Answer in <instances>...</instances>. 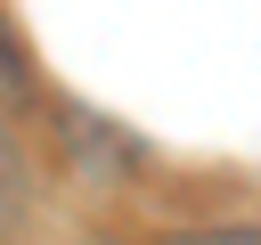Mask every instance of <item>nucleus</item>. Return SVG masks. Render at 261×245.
Listing matches in <instances>:
<instances>
[{
  "instance_id": "f03ea898",
  "label": "nucleus",
  "mask_w": 261,
  "mask_h": 245,
  "mask_svg": "<svg viewBox=\"0 0 261 245\" xmlns=\"http://www.w3.org/2000/svg\"><path fill=\"white\" fill-rule=\"evenodd\" d=\"M171 245H261V220H237V229H179Z\"/></svg>"
},
{
  "instance_id": "7ed1b4c3",
  "label": "nucleus",
  "mask_w": 261,
  "mask_h": 245,
  "mask_svg": "<svg viewBox=\"0 0 261 245\" xmlns=\"http://www.w3.org/2000/svg\"><path fill=\"white\" fill-rule=\"evenodd\" d=\"M0 204H16V147H8V131H0Z\"/></svg>"
},
{
  "instance_id": "f257e3e1",
  "label": "nucleus",
  "mask_w": 261,
  "mask_h": 245,
  "mask_svg": "<svg viewBox=\"0 0 261 245\" xmlns=\"http://www.w3.org/2000/svg\"><path fill=\"white\" fill-rule=\"evenodd\" d=\"M33 90V74H24V49H16V33H8V16H0V106H16Z\"/></svg>"
}]
</instances>
